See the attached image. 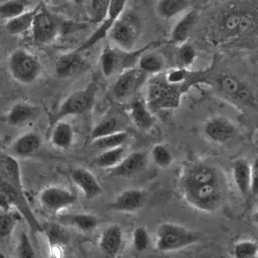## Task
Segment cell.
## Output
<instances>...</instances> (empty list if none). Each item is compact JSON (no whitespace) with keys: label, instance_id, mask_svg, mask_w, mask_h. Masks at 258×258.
<instances>
[{"label":"cell","instance_id":"1","mask_svg":"<svg viewBox=\"0 0 258 258\" xmlns=\"http://www.w3.org/2000/svg\"><path fill=\"white\" fill-rule=\"evenodd\" d=\"M180 191L188 205L204 213H214L221 206L223 194L221 182H179Z\"/></svg>","mask_w":258,"mask_h":258},{"label":"cell","instance_id":"2","mask_svg":"<svg viewBox=\"0 0 258 258\" xmlns=\"http://www.w3.org/2000/svg\"><path fill=\"white\" fill-rule=\"evenodd\" d=\"M199 234L187 227L173 223H160L155 231V248L160 252L185 249L199 241Z\"/></svg>","mask_w":258,"mask_h":258},{"label":"cell","instance_id":"3","mask_svg":"<svg viewBox=\"0 0 258 258\" xmlns=\"http://www.w3.org/2000/svg\"><path fill=\"white\" fill-rule=\"evenodd\" d=\"M181 85H171L164 77H155L147 85L145 104L151 113L176 109L180 105Z\"/></svg>","mask_w":258,"mask_h":258},{"label":"cell","instance_id":"4","mask_svg":"<svg viewBox=\"0 0 258 258\" xmlns=\"http://www.w3.org/2000/svg\"><path fill=\"white\" fill-rule=\"evenodd\" d=\"M0 209L1 211L16 210L26 220L33 232H42V226L33 214L24 190L0 179Z\"/></svg>","mask_w":258,"mask_h":258},{"label":"cell","instance_id":"5","mask_svg":"<svg viewBox=\"0 0 258 258\" xmlns=\"http://www.w3.org/2000/svg\"><path fill=\"white\" fill-rule=\"evenodd\" d=\"M7 69L16 82L24 85L35 82L41 73V64L38 58L23 48L15 49L9 54Z\"/></svg>","mask_w":258,"mask_h":258},{"label":"cell","instance_id":"6","mask_svg":"<svg viewBox=\"0 0 258 258\" xmlns=\"http://www.w3.org/2000/svg\"><path fill=\"white\" fill-rule=\"evenodd\" d=\"M139 19L131 14H121L109 30V36L118 48L125 51H133L139 37Z\"/></svg>","mask_w":258,"mask_h":258},{"label":"cell","instance_id":"7","mask_svg":"<svg viewBox=\"0 0 258 258\" xmlns=\"http://www.w3.org/2000/svg\"><path fill=\"white\" fill-rule=\"evenodd\" d=\"M96 91L97 87L94 84H90L85 89L70 94L59 106L55 114L54 123L69 116L82 115L90 111L95 101Z\"/></svg>","mask_w":258,"mask_h":258},{"label":"cell","instance_id":"8","mask_svg":"<svg viewBox=\"0 0 258 258\" xmlns=\"http://www.w3.org/2000/svg\"><path fill=\"white\" fill-rule=\"evenodd\" d=\"M148 46L133 51H125L120 48H113L107 46L104 48L101 57L100 64L102 73L105 77H111L115 73L123 72L127 69H130L129 66L135 60H138L139 56L146 50Z\"/></svg>","mask_w":258,"mask_h":258},{"label":"cell","instance_id":"9","mask_svg":"<svg viewBox=\"0 0 258 258\" xmlns=\"http://www.w3.org/2000/svg\"><path fill=\"white\" fill-rule=\"evenodd\" d=\"M41 208L50 215H58L77 203V196L60 185H48L38 196Z\"/></svg>","mask_w":258,"mask_h":258},{"label":"cell","instance_id":"10","mask_svg":"<svg viewBox=\"0 0 258 258\" xmlns=\"http://www.w3.org/2000/svg\"><path fill=\"white\" fill-rule=\"evenodd\" d=\"M232 177L240 195L246 197L256 194L257 189V166L256 162L250 163L245 158H238L232 165Z\"/></svg>","mask_w":258,"mask_h":258},{"label":"cell","instance_id":"11","mask_svg":"<svg viewBox=\"0 0 258 258\" xmlns=\"http://www.w3.org/2000/svg\"><path fill=\"white\" fill-rule=\"evenodd\" d=\"M33 39L38 43H48L52 41L59 32L57 21L44 9H37L31 24Z\"/></svg>","mask_w":258,"mask_h":258},{"label":"cell","instance_id":"12","mask_svg":"<svg viewBox=\"0 0 258 258\" xmlns=\"http://www.w3.org/2000/svg\"><path fill=\"white\" fill-rule=\"evenodd\" d=\"M220 91L227 97L247 106H255L256 100L252 91L232 75H223L218 80Z\"/></svg>","mask_w":258,"mask_h":258},{"label":"cell","instance_id":"13","mask_svg":"<svg viewBox=\"0 0 258 258\" xmlns=\"http://www.w3.org/2000/svg\"><path fill=\"white\" fill-rule=\"evenodd\" d=\"M204 133L209 140L215 143H226L235 137L237 128L230 119L215 116L206 121Z\"/></svg>","mask_w":258,"mask_h":258},{"label":"cell","instance_id":"14","mask_svg":"<svg viewBox=\"0 0 258 258\" xmlns=\"http://www.w3.org/2000/svg\"><path fill=\"white\" fill-rule=\"evenodd\" d=\"M146 202V192L140 188H126L120 191L111 202L112 211L119 213H134L140 210Z\"/></svg>","mask_w":258,"mask_h":258},{"label":"cell","instance_id":"15","mask_svg":"<svg viewBox=\"0 0 258 258\" xmlns=\"http://www.w3.org/2000/svg\"><path fill=\"white\" fill-rule=\"evenodd\" d=\"M218 24L222 34L234 36L250 27L252 24V17L249 13L242 10H229L222 13Z\"/></svg>","mask_w":258,"mask_h":258},{"label":"cell","instance_id":"16","mask_svg":"<svg viewBox=\"0 0 258 258\" xmlns=\"http://www.w3.org/2000/svg\"><path fill=\"white\" fill-rule=\"evenodd\" d=\"M126 5V0H111L110 8L107 14L106 19L100 24V27L77 49L79 52H82L86 49H89L106 35H108L110 28L116 19L122 14Z\"/></svg>","mask_w":258,"mask_h":258},{"label":"cell","instance_id":"17","mask_svg":"<svg viewBox=\"0 0 258 258\" xmlns=\"http://www.w3.org/2000/svg\"><path fill=\"white\" fill-rule=\"evenodd\" d=\"M145 74L138 68H130L123 71L117 78L113 93L118 99H124L132 95L144 82Z\"/></svg>","mask_w":258,"mask_h":258},{"label":"cell","instance_id":"18","mask_svg":"<svg viewBox=\"0 0 258 258\" xmlns=\"http://www.w3.org/2000/svg\"><path fill=\"white\" fill-rule=\"evenodd\" d=\"M70 177L87 200H93L102 194L103 188L101 183L89 169L85 167H75L71 170Z\"/></svg>","mask_w":258,"mask_h":258},{"label":"cell","instance_id":"19","mask_svg":"<svg viewBox=\"0 0 258 258\" xmlns=\"http://www.w3.org/2000/svg\"><path fill=\"white\" fill-rule=\"evenodd\" d=\"M124 232L120 225L114 224L105 228L99 238V249L108 258L116 257L123 245Z\"/></svg>","mask_w":258,"mask_h":258},{"label":"cell","instance_id":"20","mask_svg":"<svg viewBox=\"0 0 258 258\" xmlns=\"http://www.w3.org/2000/svg\"><path fill=\"white\" fill-rule=\"evenodd\" d=\"M41 137L34 131H28L20 134L11 143L9 149L14 157H29L34 155L41 147Z\"/></svg>","mask_w":258,"mask_h":258},{"label":"cell","instance_id":"21","mask_svg":"<svg viewBox=\"0 0 258 258\" xmlns=\"http://www.w3.org/2000/svg\"><path fill=\"white\" fill-rule=\"evenodd\" d=\"M87 69L88 63L78 50L60 55L55 63V72L60 78L76 77Z\"/></svg>","mask_w":258,"mask_h":258},{"label":"cell","instance_id":"22","mask_svg":"<svg viewBox=\"0 0 258 258\" xmlns=\"http://www.w3.org/2000/svg\"><path fill=\"white\" fill-rule=\"evenodd\" d=\"M148 155L144 151H133L126 154L123 159L111 169V174L115 176L128 177L141 171L147 164Z\"/></svg>","mask_w":258,"mask_h":258},{"label":"cell","instance_id":"23","mask_svg":"<svg viewBox=\"0 0 258 258\" xmlns=\"http://www.w3.org/2000/svg\"><path fill=\"white\" fill-rule=\"evenodd\" d=\"M0 179L18 189H23L20 164L16 157L9 153L0 152Z\"/></svg>","mask_w":258,"mask_h":258},{"label":"cell","instance_id":"24","mask_svg":"<svg viewBox=\"0 0 258 258\" xmlns=\"http://www.w3.org/2000/svg\"><path fill=\"white\" fill-rule=\"evenodd\" d=\"M38 112L37 106L26 102H18L7 112L6 122L13 127L23 126L33 121L37 117Z\"/></svg>","mask_w":258,"mask_h":258},{"label":"cell","instance_id":"25","mask_svg":"<svg viewBox=\"0 0 258 258\" xmlns=\"http://www.w3.org/2000/svg\"><path fill=\"white\" fill-rule=\"evenodd\" d=\"M129 116L132 123L141 130H149L154 125V117L141 99H135L129 106Z\"/></svg>","mask_w":258,"mask_h":258},{"label":"cell","instance_id":"26","mask_svg":"<svg viewBox=\"0 0 258 258\" xmlns=\"http://www.w3.org/2000/svg\"><path fill=\"white\" fill-rule=\"evenodd\" d=\"M74 138V128L70 123L60 120L53 124L50 133V142L55 148L61 150L70 149L73 146Z\"/></svg>","mask_w":258,"mask_h":258},{"label":"cell","instance_id":"27","mask_svg":"<svg viewBox=\"0 0 258 258\" xmlns=\"http://www.w3.org/2000/svg\"><path fill=\"white\" fill-rule=\"evenodd\" d=\"M60 222L77 229L80 232L88 233L98 226L99 219L91 213H73L61 216Z\"/></svg>","mask_w":258,"mask_h":258},{"label":"cell","instance_id":"28","mask_svg":"<svg viewBox=\"0 0 258 258\" xmlns=\"http://www.w3.org/2000/svg\"><path fill=\"white\" fill-rule=\"evenodd\" d=\"M198 19L196 10L187 11L173 26L171 31V41L174 43H183L189 37Z\"/></svg>","mask_w":258,"mask_h":258},{"label":"cell","instance_id":"29","mask_svg":"<svg viewBox=\"0 0 258 258\" xmlns=\"http://www.w3.org/2000/svg\"><path fill=\"white\" fill-rule=\"evenodd\" d=\"M42 232H44L47 236L51 256L53 258H62L64 254L67 235L60 226L51 224L47 228H42Z\"/></svg>","mask_w":258,"mask_h":258},{"label":"cell","instance_id":"30","mask_svg":"<svg viewBox=\"0 0 258 258\" xmlns=\"http://www.w3.org/2000/svg\"><path fill=\"white\" fill-rule=\"evenodd\" d=\"M39 6L34 7L33 9L27 10L22 14L6 20L5 30L11 35H20L25 33L31 28L33 17Z\"/></svg>","mask_w":258,"mask_h":258},{"label":"cell","instance_id":"31","mask_svg":"<svg viewBox=\"0 0 258 258\" xmlns=\"http://www.w3.org/2000/svg\"><path fill=\"white\" fill-rule=\"evenodd\" d=\"M189 5V0H158L156 11L161 18L170 19L187 10Z\"/></svg>","mask_w":258,"mask_h":258},{"label":"cell","instance_id":"32","mask_svg":"<svg viewBox=\"0 0 258 258\" xmlns=\"http://www.w3.org/2000/svg\"><path fill=\"white\" fill-rule=\"evenodd\" d=\"M129 137L130 135L127 131L120 129L106 136L94 139L92 140V143L97 149H100L103 151V150H107V149H111L119 146H124L128 141Z\"/></svg>","mask_w":258,"mask_h":258},{"label":"cell","instance_id":"33","mask_svg":"<svg viewBox=\"0 0 258 258\" xmlns=\"http://www.w3.org/2000/svg\"><path fill=\"white\" fill-rule=\"evenodd\" d=\"M126 155L124 146H119L107 150H103L95 159L97 166L104 169H112L115 167Z\"/></svg>","mask_w":258,"mask_h":258},{"label":"cell","instance_id":"34","mask_svg":"<svg viewBox=\"0 0 258 258\" xmlns=\"http://www.w3.org/2000/svg\"><path fill=\"white\" fill-rule=\"evenodd\" d=\"M22 216L16 210L0 212V239L8 238L15 230Z\"/></svg>","mask_w":258,"mask_h":258},{"label":"cell","instance_id":"35","mask_svg":"<svg viewBox=\"0 0 258 258\" xmlns=\"http://www.w3.org/2000/svg\"><path fill=\"white\" fill-rule=\"evenodd\" d=\"M138 69L143 72L145 75L146 74H158L162 71L164 62L162 58L153 52H143L138 60Z\"/></svg>","mask_w":258,"mask_h":258},{"label":"cell","instance_id":"36","mask_svg":"<svg viewBox=\"0 0 258 258\" xmlns=\"http://www.w3.org/2000/svg\"><path fill=\"white\" fill-rule=\"evenodd\" d=\"M233 258H257L258 245L251 239H242L234 243L232 247Z\"/></svg>","mask_w":258,"mask_h":258},{"label":"cell","instance_id":"37","mask_svg":"<svg viewBox=\"0 0 258 258\" xmlns=\"http://www.w3.org/2000/svg\"><path fill=\"white\" fill-rule=\"evenodd\" d=\"M28 3L25 0H7L0 3V18L11 19L27 11Z\"/></svg>","mask_w":258,"mask_h":258},{"label":"cell","instance_id":"38","mask_svg":"<svg viewBox=\"0 0 258 258\" xmlns=\"http://www.w3.org/2000/svg\"><path fill=\"white\" fill-rule=\"evenodd\" d=\"M132 247L136 252H144L151 245V237L148 230L143 226H137L132 231Z\"/></svg>","mask_w":258,"mask_h":258},{"label":"cell","instance_id":"39","mask_svg":"<svg viewBox=\"0 0 258 258\" xmlns=\"http://www.w3.org/2000/svg\"><path fill=\"white\" fill-rule=\"evenodd\" d=\"M150 156L153 162L158 167H161V168L168 167L173 160L172 153L170 152L168 147L161 143H157L151 148Z\"/></svg>","mask_w":258,"mask_h":258},{"label":"cell","instance_id":"40","mask_svg":"<svg viewBox=\"0 0 258 258\" xmlns=\"http://www.w3.org/2000/svg\"><path fill=\"white\" fill-rule=\"evenodd\" d=\"M111 0H90V16L94 23H102L108 14Z\"/></svg>","mask_w":258,"mask_h":258},{"label":"cell","instance_id":"41","mask_svg":"<svg viewBox=\"0 0 258 258\" xmlns=\"http://www.w3.org/2000/svg\"><path fill=\"white\" fill-rule=\"evenodd\" d=\"M120 130L118 126V121L115 118H108L103 121H100L91 131L92 140L106 136L113 132Z\"/></svg>","mask_w":258,"mask_h":258},{"label":"cell","instance_id":"42","mask_svg":"<svg viewBox=\"0 0 258 258\" xmlns=\"http://www.w3.org/2000/svg\"><path fill=\"white\" fill-rule=\"evenodd\" d=\"M17 258H37L34 247L25 232H21L16 245Z\"/></svg>","mask_w":258,"mask_h":258},{"label":"cell","instance_id":"43","mask_svg":"<svg viewBox=\"0 0 258 258\" xmlns=\"http://www.w3.org/2000/svg\"><path fill=\"white\" fill-rule=\"evenodd\" d=\"M176 56H177V60L180 63L181 68L185 69L186 67H189L194 63L196 56H197V52H196L195 47L191 44L183 42L179 46Z\"/></svg>","mask_w":258,"mask_h":258},{"label":"cell","instance_id":"44","mask_svg":"<svg viewBox=\"0 0 258 258\" xmlns=\"http://www.w3.org/2000/svg\"><path fill=\"white\" fill-rule=\"evenodd\" d=\"M187 78V71L184 68H175L166 73L164 79L171 85H181Z\"/></svg>","mask_w":258,"mask_h":258},{"label":"cell","instance_id":"45","mask_svg":"<svg viewBox=\"0 0 258 258\" xmlns=\"http://www.w3.org/2000/svg\"><path fill=\"white\" fill-rule=\"evenodd\" d=\"M0 258H9L6 254H4V253H1L0 252Z\"/></svg>","mask_w":258,"mask_h":258},{"label":"cell","instance_id":"46","mask_svg":"<svg viewBox=\"0 0 258 258\" xmlns=\"http://www.w3.org/2000/svg\"><path fill=\"white\" fill-rule=\"evenodd\" d=\"M73 2H75V3H77V4H81L82 3V0H72Z\"/></svg>","mask_w":258,"mask_h":258},{"label":"cell","instance_id":"47","mask_svg":"<svg viewBox=\"0 0 258 258\" xmlns=\"http://www.w3.org/2000/svg\"><path fill=\"white\" fill-rule=\"evenodd\" d=\"M2 139H1V137H0V150H1V147H2Z\"/></svg>","mask_w":258,"mask_h":258}]
</instances>
